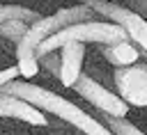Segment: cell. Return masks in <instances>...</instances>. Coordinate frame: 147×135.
<instances>
[{"instance_id":"obj_1","label":"cell","mask_w":147,"mask_h":135,"mask_svg":"<svg viewBox=\"0 0 147 135\" xmlns=\"http://www.w3.org/2000/svg\"><path fill=\"white\" fill-rule=\"evenodd\" d=\"M2 94H9V96H16L30 105H34L37 110L41 112H48V114H55L60 117L64 124H71L76 130H80L83 135H113L96 117H92L90 112L80 110L76 103H71L69 98L51 92V89H44L30 80H9L0 87Z\"/></svg>"},{"instance_id":"obj_2","label":"cell","mask_w":147,"mask_h":135,"mask_svg":"<svg viewBox=\"0 0 147 135\" xmlns=\"http://www.w3.org/2000/svg\"><path fill=\"white\" fill-rule=\"evenodd\" d=\"M96 14L87 7V5H74V7H64L51 16H39L34 23L28 25L25 34L21 37V41L16 43V69H18V76L25 78V80H32L37 73H39V62H37V46L55 34L57 30L67 27V25H74V23H80V21H92Z\"/></svg>"},{"instance_id":"obj_3","label":"cell","mask_w":147,"mask_h":135,"mask_svg":"<svg viewBox=\"0 0 147 135\" xmlns=\"http://www.w3.org/2000/svg\"><path fill=\"white\" fill-rule=\"evenodd\" d=\"M99 43V46H108V43H119L126 41V32L110 23V21H80L74 25H67L62 30H57L55 34L46 37L39 46H37V59L46 53H53L57 48H62L64 43Z\"/></svg>"},{"instance_id":"obj_4","label":"cell","mask_w":147,"mask_h":135,"mask_svg":"<svg viewBox=\"0 0 147 135\" xmlns=\"http://www.w3.org/2000/svg\"><path fill=\"white\" fill-rule=\"evenodd\" d=\"M83 5H87L94 14L103 16L106 21L119 25L126 32V39L140 53H147V21L142 16L133 14L131 9H126L124 5L113 2V0H83Z\"/></svg>"},{"instance_id":"obj_5","label":"cell","mask_w":147,"mask_h":135,"mask_svg":"<svg viewBox=\"0 0 147 135\" xmlns=\"http://www.w3.org/2000/svg\"><path fill=\"white\" fill-rule=\"evenodd\" d=\"M117 96L131 108H147V62L119 66L113 73Z\"/></svg>"},{"instance_id":"obj_6","label":"cell","mask_w":147,"mask_h":135,"mask_svg":"<svg viewBox=\"0 0 147 135\" xmlns=\"http://www.w3.org/2000/svg\"><path fill=\"white\" fill-rule=\"evenodd\" d=\"M71 89H74L78 96H83L90 105H94L99 112H103V114L126 117V112H129V105H126L115 92H110L108 87L99 85L90 73H80Z\"/></svg>"},{"instance_id":"obj_7","label":"cell","mask_w":147,"mask_h":135,"mask_svg":"<svg viewBox=\"0 0 147 135\" xmlns=\"http://www.w3.org/2000/svg\"><path fill=\"white\" fill-rule=\"evenodd\" d=\"M0 117L18 119V121H25L30 126H46L48 124V119L44 117L41 110H37L34 105H30L16 96L2 94V92H0Z\"/></svg>"},{"instance_id":"obj_8","label":"cell","mask_w":147,"mask_h":135,"mask_svg":"<svg viewBox=\"0 0 147 135\" xmlns=\"http://www.w3.org/2000/svg\"><path fill=\"white\" fill-rule=\"evenodd\" d=\"M83 59H85V43H64L60 53V82L62 87H74L78 76L83 73Z\"/></svg>"},{"instance_id":"obj_9","label":"cell","mask_w":147,"mask_h":135,"mask_svg":"<svg viewBox=\"0 0 147 135\" xmlns=\"http://www.w3.org/2000/svg\"><path fill=\"white\" fill-rule=\"evenodd\" d=\"M103 59L108 64H113L115 69L119 66H131L136 62H140V50L126 39V41H119V43H108V46H99Z\"/></svg>"},{"instance_id":"obj_10","label":"cell","mask_w":147,"mask_h":135,"mask_svg":"<svg viewBox=\"0 0 147 135\" xmlns=\"http://www.w3.org/2000/svg\"><path fill=\"white\" fill-rule=\"evenodd\" d=\"M101 124L113 133V135H145L138 126H133L126 117H113V114H103L101 112Z\"/></svg>"},{"instance_id":"obj_11","label":"cell","mask_w":147,"mask_h":135,"mask_svg":"<svg viewBox=\"0 0 147 135\" xmlns=\"http://www.w3.org/2000/svg\"><path fill=\"white\" fill-rule=\"evenodd\" d=\"M9 18H16V21H23V23H34L39 18V14L34 9H28V7H18V5H0V23L2 21H9Z\"/></svg>"},{"instance_id":"obj_12","label":"cell","mask_w":147,"mask_h":135,"mask_svg":"<svg viewBox=\"0 0 147 135\" xmlns=\"http://www.w3.org/2000/svg\"><path fill=\"white\" fill-rule=\"evenodd\" d=\"M25 30H28V23L16 21V18H9V21L0 23V37L7 39V41H11V43H18L21 37L25 34Z\"/></svg>"},{"instance_id":"obj_13","label":"cell","mask_w":147,"mask_h":135,"mask_svg":"<svg viewBox=\"0 0 147 135\" xmlns=\"http://www.w3.org/2000/svg\"><path fill=\"white\" fill-rule=\"evenodd\" d=\"M37 62H39V66H44L48 73H60V55H55V50L41 55Z\"/></svg>"},{"instance_id":"obj_14","label":"cell","mask_w":147,"mask_h":135,"mask_svg":"<svg viewBox=\"0 0 147 135\" xmlns=\"http://www.w3.org/2000/svg\"><path fill=\"white\" fill-rule=\"evenodd\" d=\"M119 5H124L126 9H131L133 14H138L147 21V0H122Z\"/></svg>"},{"instance_id":"obj_15","label":"cell","mask_w":147,"mask_h":135,"mask_svg":"<svg viewBox=\"0 0 147 135\" xmlns=\"http://www.w3.org/2000/svg\"><path fill=\"white\" fill-rule=\"evenodd\" d=\"M14 78H18V69H16V66H9V69H2V71H0V87H2L5 82H9V80H14Z\"/></svg>"},{"instance_id":"obj_16","label":"cell","mask_w":147,"mask_h":135,"mask_svg":"<svg viewBox=\"0 0 147 135\" xmlns=\"http://www.w3.org/2000/svg\"><path fill=\"white\" fill-rule=\"evenodd\" d=\"M140 57H142V59H145V62H147V53H140Z\"/></svg>"}]
</instances>
